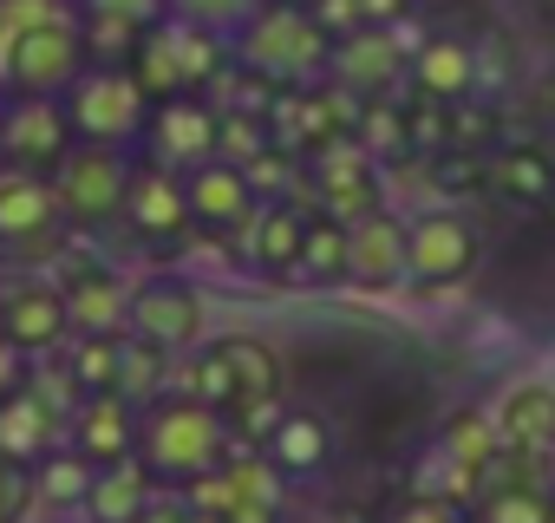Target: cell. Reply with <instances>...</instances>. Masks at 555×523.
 <instances>
[{
  "instance_id": "cell-25",
  "label": "cell",
  "mask_w": 555,
  "mask_h": 523,
  "mask_svg": "<svg viewBox=\"0 0 555 523\" xmlns=\"http://www.w3.org/2000/svg\"><path fill=\"white\" fill-rule=\"evenodd\" d=\"M53 438V412L34 393H0V458H40V445Z\"/></svg>"
},
{
  "instance_id": "cell-33",
  "label": "cell",
  "mask_w": 555,
  "mask_h": 523,
  "mask_svg": "<svg viewBox=\"0 0 555 523\" xmlns=\"http://www.w3.org/2000/svg\"><path fill=\"white\" fill-rule=\"evenodd\" d=\"M79 14L92 21H131V27H164L170 21V0H79Z\"/></svg>"
},
{
  "instance_id": "cell-36",
  "label": "cell",
  "mask_w": 555,
  "mask_h": 523,
  "mask_svg": "<svg viewBox=\"0 0 555 523\" xmlns=\"http://www.w3.org/2000/svg\"><path fill=\"white\" fill-rule=\"evenodd\" d=\"M21 497H27V484L14 477V464H8V458H0V523H8V516L21 510Z\"/></svg>"
},
{
  "instance_id": "cell-12",
  "label": "cell",
  "mask_w": 555,
  "mask_h": 523,
  "mask_svg": "<svg viewBox=\"0 0 555 523\" xmlns=\"http://www.w3.org/2000/svg\"><path fill=\"white\" fill-rule=\"evenodd\" d=\"M0 131H8V164L53 170L73 151L66 99H0Z\"/></svg>"
},
{
  "instance_id": "cell-18",
  "label": "cell",
  "mask_w": 555,
  "mask_h": 523,
  "mask_svg": "<svg viewBox=\"0 0 555 523\" xmlns=\"http://www.w3.org/2000/svg\"><path fill=\"white\" fill-rule=\"evenodd\" d=\"M399 73H412V53L399 47L392 27H360L334 47V79L347 92H386Z\"/></svg>"
},
{
  "instance_id": "cell-32",
  "label": "cell",
  "mask_w": 555,
  "mask_h": 523,
  "mask_svg": "<svg viewBox=\"0 0 555 523\" xmlns=\"http://www.w3.org/2000/svg\"><path fill=\"white\" fill-rule=\"evenodd\" d=\"M496 183H503L509 196L542 203V190H548V157H535V151H509V157H496Z\"/></svg>"
},
{
  "instance_id": "cell-5",
  "label": "cell",
  "mask_w": 555,
  "mask_h": 523,
  "mask_svg": "<svg viewBox=\"0 0 555 523\" xmlns=\"http://www.w3.org/2000/svg\"><path fill=\"white\" fill-rule=\"evenodd\" d=\"M86 66H92L86 14H60L0 53V99H66Z\"/></svg>"
},
{
  "instance_id": "cell-38",
  "label": "cell",
  "mask_w": 555,
  "mask_h": 523,
  "mask_svg": "<svg viewBox=\"0 0 555 523\" xmlns=\"http://www.w3.org/2000/svg\"><path fill=\"white\" fill-rule=\"evenodd\" d=\"M542 464H548V484H555V445H548V458H542Z\"/></svg>"
},
{
  "instance_id": "cell-35",
  "label": "cell",
  "mask_w": 555,
  "mask_h": 523,
  "mask_svg": "<svg viewBox=\"0 0 555 523\" xmlns=\"http://www.w3.org/2000/svg\"><path fill=\"white\" fill-rule=\"evenodd\" d=\"M314 14H321V27H327L334 40H347V34L366 27V0H314Z\"/></svg>"
},
{
  "instance_id": "cell-27",
  "label": "cell",
  "mask_w": 555,
  "mask_h": 523,
  "mask_svg": "<svg viewBox=\"0 0 555 523\" xmlns=\"http://www.w3.org/2000/svg\"><path fill=\"white\" fill-rule=\"evenodd\" d=\"M301 269H308V276H321V282L347 276V229H340V216H314V222H308Z\"/></svg>"
},
{
  "instance_id": "cell-37",
  "label": "cell",
  "mask_w": 555,
  "mask_h": 523,
  "mask_svg": "<svg viewBox=\"0 0 555 523\" xmlns=\"http://www.w3.org/2000/svg\"><path fill=\"white\" fill-rule=\"evenodd\" d=\"M412 0H366V27H399Z\"/></svg>"
},
{
  "instance_id": "cell-1",
  "label": "cell",
  "mask_w": 555,
  "mask_h": 523,
  "mask_svg": "<svg viewBox=\"0 0 555 523\" xmlns=\"http://www.w3.org/2000/svg\"><path fill=\"white\" fill-rule=\"evenodd\" d=\"M138 458L157 484H203L229 458V419L222 406L196 393H164L138 412Z\"/></svg>"
},
{
  "instance_id": "cell-28",
  "label": "cell",
  "mask_w": 555,
  "mask_h": 523,
  "mask_svg": "<svg viewBox=\"0 0 555 523\" xmlns=\"http://www.w3.org/2000/svg\"><path fill=\"white\" fill-rule=\"evenodd\" d=\"M327 458V432L314 419H282L274 425V464L282 471H314Z\"/></svg>"
},
{
  "instance_id": "cell-31",
  "label": "cell",
  "mask_w": 555,
  "mask_h": 523,
  "mask_svg": "<svg viewBox=\"0 0 555 523\" xmlns=\"http://www.w3.org/2000/svg\"><path fill=\"white\" fill-rule=\"evenodd\" d=\"M60 14H79V8H73V0H0V53H8L21 34L60 21Z\"/></svg>"
},
{
  "instance_id": "cell-14",
  "label": "cell",
  "mask_w": 555,
  "mask_h": 523,
  "mask_svg": "<svg viewBox=\"0 0 555 523\" xmlns=\"http://www.w3.org/2000/svg\"><path fill=\"white\" fill-rule=\"evenodd\" d=\"M483 425H490V445L522 451V458L529 451L548 458V445H555V380H516V386H503Z\"/></svg>"
},
{
  "instance_id": "cell-2",
  "label": "cell",
  "mask_w": 555,
  "mask_h": 523,
  "mask_svg": "<svg viewBox=\"0 0 555 523\" xmlns=\"http://www.w3.org/2000/svg\"><path fill=\"white\" fill-rule=\"evenodd\" d=\"M334 34L321 27L314 8H301V0H268V8L229 40L235 66L268 79V86H314L334 73Z\"/></svg>"
},
{
  "instance_id": "cell-30",
  "label": "cell",
  "mask_w": 555,
  "mask_h": 523,
  "mask_svg": "<svg viewBox=\"0 0 555 523\" xmlns=\"http://www.w3.org/2000/svg\"><path fill=\"white\" fill-rule=\"evenodd\" d=\"M92 477H99V464H92V458H79V451H73V458H47V464H40V490H47L53 503H86V497H92Z\"/></svg>"
},
{
  "instance_id": "cell-40",
  "label": "cell",
  "mask_w": 555,
  "mask_h": 523,
  "mask_svg": "<svg viewBox=\"0 0 555 523\" xmlns=\"http://www.w3.org/2000/svg\"><path fill=\"white\" fill-rule=\"evenodd\" d=\"M301 8H314V0H301Z\"/></svg>"
},
{
  "instance_id": "cell-24",
  "label": "cell",
  "mask_w": 555,
  "mask_h": 523,
  "mask_svg": "<svg viewBox=\"0 0 555 523\" xmlns=\"http://www.w3.org/2000/svg\"><path fill=\"white\" fill-rule=\"evenodd\" d=\"M308 222L301 209H282V203H261V216L242 229L248 235V255L261 269H301V242H308Z\"/></svg>"
},
{
  "instance_id": "cell-34",
  "label": "cell",
  "mask_w": 555,
  "mask_h": 523,
  "mask_svg": "<svg viewBox=\"0 0 555 523\" xmlns=\"http://www.w3.org/2000/svg\"><path fill=\"white\" fill-rule=\"evenodd\" d=\"M386 523H470V516H464L451 497H431V490H425V497H412L405 510H392Z\"/></svg>"
},
{
  "instance_id": "cell-13",
  "label": "cell",
  "mask_w": 555,
  "mask_h": 523,
  "mask_svg": "<svg viewBox=\"0 0 555 523\" xmlns=\"http://www.w3.org/2000/svg\"><path fill=\"white\" fill-rule=\"evenodd\" d=\"M190 183V209L203 229H222V235H242L255 216H261V196L248 183V164H229V157H209L196 170H183Z\"/></svg>"
},
{
  "instance_id": "cell-39",
  "label": "cell",
  "mask_w": 555,
  "mask_h": 523,
  "mask_svg": "<svg viewBox=\"0 0 555 523\" xmlns=\"http://www.w3.org/2000/svg\"><path fill=\"white\" fill-rule=\"evenodd\" d=\"M0 164H8V131H0Z\"/></svg>"
},
{
  "instance_id": "cell-15",
  "label": "cell",
  "mask_w": 555,
  "mask_h": 523,
  "mask_svg": "<svg viewBox=\"0 0 555 523\" xmlns=\"http://www.w3.org/2000/svg\"><path fill=\"white\" fill-rule=\"evenodd\" d=\"M66 222L53 177L34 164H0V242H40Z\"/></svg>"
},
{
  "instance_id": "cell-9",
  "label": "cell",
  "mask_w": 555,
  "mask_h": 523,
  "mask_svg": "<svg viewBox=\"0 0 555 523\" xmlns=\"http://www.w3.org/2000/svg\"><path fill=\"white\" fill-rule=\"evenodd\" d=\"M144 157H151V164H170V170H196V164L222 157V112H216L203 92H170V99H157L151 131H144Z\"/></svg>"
},
{
  "instance_id": "cell-26",
  "label": "cell",
  "mask_w": 555,
  "mask_h": 523,
  "mask_svg": "<svg viewBox=\"0 0 555 523\" xmlns=\"http://www.w3.org/2000/svg\"><path fill=\"white\" fill-rule=\"evenodd\" d=\"M261 8H268V0H170V21H190V27H203V34L235 40Z\"/></svg>"
},
{
  "instance_id": "cell-23",
  "label": "cell",
  "mask_w": 555,
  "mask_h": 523,
  "mask_svg": "<svg viewBox=\"0 0 555 523\" xmlns=\"http://www.w3.org/2000/svg\"><path fill=\"white\" fill-rule=\"evenodd\" d=\"M412 79H418L425 99H464V92L477 86V53H470L464 40H451V34H431V40L412 53Z\"/></svg>"
},
{
  "instance_id": "cell-16",
  "label": "cell",
  "mask_w": 555,
  "mask_h": 523,
  "mask_svg": "<svg viewBox=\"0 0 555 523\" xmlns=\"http://www.w3.org/2000/svg\"><path fill=\"white\" fill-rule=\"evenodd\" d=\"M125 222L138 229V235H183L190 222H196V209H190V183H183V170H170V164H138V183H131V203H125Z\"/></svg>"
},
{
  "instance_id": "cell-6",
  "label": "cell",
  "mask_w": 555,
  "mask_h": 523,
  "mask_svg": "<svg viewBox=\"0 0 555 523\" xmlns=\"http://www.w3.org/2000/svg\"><path fill=\"white\" fill-rule=\"evenodd\" d=\"M125 334L151 341V347L170 354V360H177V354H196V347L209 341V302H203V289H196L190 276H170V269L138 276V282H131Z\"/></svg>"
},
{
  "instance_id": "cell-11",
  "label": "cell",
  "mask_w": 555,
  "mask_h": 523,
  "mask_svg": "<svg viewBox=\"0 0 555 523\" xmlns=\"http://www.w3.org/2000/svg\"><path fill=\"white\" fill-rule=\"evenodd\" d=\"M477 269V222L457 209H425L412 216V282L451 289Z\"/></svg>"
},
{
  "instance_id": "cell-20",
  "label": "cell",
  "mask_w": 555,
  "mask_h": 523,
  "mask_svg": "<svg viewBox=\"0 0 555 523\" xmlns=\"http://www.w3.org/2000/svg\"><path fill=\"white\" fill-rule=\"evenodd\" d=\"M151 464L131 451V458H118V464H99V477H92V497H86V516L92 523H144L151 516Z\"/></svg>"
},
{
  "instance_id": "cell-7",
  "label": "cell",
  "mask_w": 555,
  "mask_h": 523,
  "mask_svg": "<svg viewBox=\"0 0 555 523\" xmlns=\"http://www.w3.org/2000/svg\"><path fill=\"white\" fill-rule=\"evenodd\" d=\"M222 66H235L229 40L222 34H203L190 21H164L144 34L138 47V79L151 86V99H170V92H203L209 79H222Z\"/></svg>"
},
{
  "instance_id": "cell-17",
  "label": "cell",
  "mask_w": 555,
  "mask_h": 523,
  "mask_svg": "<svg viewBox=\"0 0 555 523\" xmlns=\"http://www.w3.org/2000/svg\"><path fill=\"white\" fill-rule=\"evenodd\" d=\"M0 334H8L21 354H53L66 334H73V308H66V289H47V282H27L0 302Z\"/></svg>"
},
{
  "instance_id": "cell-19",
  "label": "cell",
  "mask_w": 555,
  "mask_h": 523,
  "mask_svg": "<svg viewBox=\"0 0 555 523\" xmlns=\"http://www.w3.org/2000/svg\"><path fill=\"white\" fill-rule=\"evenodd\" d=\"M73 445H79V458H92V464L131 458V451H138V406H131L125 393H92V399L79 406V419H73Z\"/></svg>"
},
{
  "instance_id": "cell-8",
  "label": "cell",
  "mask_w": 555,
  "mask_h": 523,
  "mask_svg": "<svg viewBox=\"0 0 555 523\" xmlns=\"http://www.w3.org/2000/svg\"><path fill=\"white\" fill-rule=\"evenodd\" d=\"M196 399L222 406V412H261L274 393H282V360H274L261 341L248 334H229V341H209L196 347Z\"/></svg>"
},
{
  "instance_id": "cell-10",
  "label": "cell",
  "mask_w": 555,
  "mask_h": 523,
  "mask_svg": "<svg viewBox=\"0 0 555 523\" xmlns=\"http://www.w3.org/2000/svg\"><path fill=\"white\" fill-rule=\"evenodd\" d=\"M347 282L360 289H392L412 282V222L392 209H373L347 222Z\"/></svg>"
},
{
  "instance_id": "cell-21",
  "label": "cell",
  "mask_w": 555,
  "mask_h": 523,
  "mask_svg": "<svg viewBox=\"0 0 555 523\" xmlns=\"http://www.w3.org/2000/svg\"><path fill=\"white\" fill-rule=\"evenodd\" d=\"M321 196H327V209L340 216V222H360V216H373L379 209V177H373V157H360L353 144H327L321 151Z\"/></svg>"
},
{
  "instance_id": "cell-22",
  "label": "cell",
  "mask_w": 555,
  "mask_h": 523,
  "mask_svg": "<svg viewBox=\"0 0 555 523\" xmlns=\"http://www.w3.org/2000/svg\"><path fill=\"white\" fill-rule=\"evenodd\" d=\"M66 308H73V334L86 341H118L125 334V315H131V289L112 282V276H79L66 289Z\"/></svg>"
},
{
  "instance_id": "cell-4",
  "label": "cell",
  "mask_w": 555,
  "mask_h": 523,
  "mask_svg": "<svg viewBox=\"0 0 555 523\" xmlns=\"http://www.w3.org/2000/svg\"><path fill=\"white\" fill-rule=\"evenodd\" d=\"M138 151L131 144H86L73 138V151L47 170L53 177V196L66 209V222L79 229H99V222H118L125 203H131V183H138Z\"/></svg>"
},
{
  "instance_id": "cell-29",
  "label": "cell",
  "mask_w": 555,
  "mask_h": 523,
  "mask_svg": "<svg viewBox=\"0 0 555 523\" xmlns=\"http://www.w3.org/2000/svg\"><path fill=\"white\" fill-rule=\"evenodd\" d=\"M477 523H555V510H548V497L535 484H503V490L483 497Z\"/></svg>"
},
{
  "instance_id": "cell-3",
  "label": "cell",
  "mask_w": 555,
  "mask_h": 523,
  "mask_svg": "<svg viewBox=\"0 0 555 523\" xmlns=\"http://www.w3.org/2000/svg\"><path fill=\"white\" fill-rule=\"evenodd\" d=\"M151 86L138 79V66H105L92 60L79 73V86L66 92V118H73V138L86 144H131L144 151V131H151Z\"/></svg>"
}]
</instances>
